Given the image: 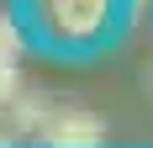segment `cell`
Returning a JSON list of instances; mask_svg holds the SVG:
<instances>
[{
    "instance_id": "obj_1",
    "label": "cell",
    "mask_w": 153,
    "mask_h": 148,
    "mask_svg": "<svg viewBox=\"0 0 153 148\" xmlns=\"http://www.w3.org/2000/svg\"><path fill=\"white\" fill-rule=\"evenodd\" d=\"M42 16L58 43H90L111 21V0H42Z\"/></svg>"
},
{
    "instance_id": "obj_5",
    "label": "cell",
    "mask_w": 153,
    "mask_h": 148,
    "mask_svg": "<svg viewBox=\"0 0 153 148\" xmlns=\"http://www.w3.org/2000/svg\"><path fill=\"white\" fill-rule=\"evenodd\" d=\"M0 53H5V58H16V53H21V32L11 27V16H0Z\"/></svg>"
},
{
    "instance_id": "obj_3",
    "label": "cell",
    "mask_w": 153,
    "mask_h": 148,
    "mask_svg": "<svg viewBox=\"0 0 153 148\" xmlns=\"http://www.w3.org/2000/svg\"><path fill=\"white\" fill-rule=\"evenodd\" d=\"M58 117V106L48 101V95H37V90H16V101H11V122H16V132H32V138H42V127Z\"/></svg>"
},
{
    "instance_id": "obj_2",
    "label": "cell",
    "mask_w": 153,
    "mask_h": 148,
    "mask_svg": "<svg viewBox=\"0 0 153 148\" xmlns=\"http://www.w3.org/2000/svg\"><path fill=\"white\" fill-rule=\"evenodd\" d=\"M48 148H100L106 143V122L90 117V111H58V117L42 127Z\"/></svg>"
},
{
    "instance_id": "obj_6",
    "label": "cell",
    "mask_w": 153,
    "mask_h": 148,
    "mask_svg": "<svg viewBox=\"0 0 153 148\" xmlns=\"http://www.w3.org/2000/svg\"><path fill=\"white\" fill-rule=\"evenodd\" d=\"M37 5H42V0H37Z\"/></svg>"
},
{
    "instance_id": "obj_4",
    "label": "cell",
    "mask_w": 153,
    "mask_h": 148,
    "mask_svg": "<svg viewBox=\"0 0 153 148\" xmlns=\"http://www.w3.org/2000/svg\"><path fill=\"white\" fill-rule=\"evenodd\" d=\"M16 90H21V79H16V58H5V53H0V106H11Z\"/></svg>"
}]
</instances>
